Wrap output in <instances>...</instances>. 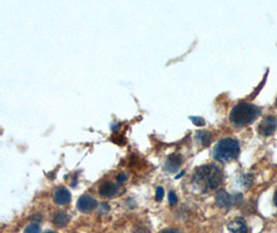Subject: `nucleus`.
I'll use <instances>...</instances> for the list:
<instances>
[{
	"label": "nucleus",
	"mask_w": 277,
	"mask_h": 233,
	"mask_svg": "<svg viewBox=\"0 0 277 233\" xmlns=\"http://www.w3.org/2000/svg\"><path fill=\"white\" fill-rule=\"evenodd\" d=\"M193 181L205 192L215 190L223 181V173L215 165H205L195 171Z\"/></svg>",
	"instance_id": "nucleus-1"
},
{
	"label": "nucleus",
	"mask_w": 277,
	"mask_h": 233,
	"mask_svg": "<svg viewBox=\"0 0 277 233\" xmlns=\"http://www.w3.org/2000/svg\"><path fill=\"white\" fill-rule=\"evenodd\" d=\"M261 114V109L253 104L240 103L231 112V121L237 127H244L254 122Z\"/></svg>",
	"instance_id": "nucleus-2"
},
{
	"label": "nucleus",
	"mask_w": 277,
	"mask_h": 233,
	"mask_svg": "<svg viewBox=\"0 0 277 233\" xmlns=\"http://www.w3.org/2000/svg\"><path fill=\"white\" fill-rule=\"evenodd\" d=\"M240 154V145L238 141L232 138H225L220 140L214 149V158L221 163L235 160Z\"/></svg>",
	"instance_id": "nucleus-3"
},
{
	"label": "nucleus",
	"mask_w": 277,
	"mask_h": 233,
	"mask_svg": "<svg viewBox=\"0 0 277 233\" xmlns=\"http://www.w3.org/2000/svg\"><path fill=\"white\" fill-rule=\"evenodd\" d=\"M242 200V195L237 194V195H230L225 191H220L216 195V202L220 207L223 208H231L234 205H237L239 202Z\"/></svg>",
	"instance_id": "nucleus-4"
},
{
	"label": "nucleus",
	"mask_w": 277,
	"mask_h": 233,
	"mask_svg": "<svg viewBox=\"0 0 277 233\" xmlns=\"http://www.w3.org/2000/svg\"><path fill=\"white\" fill-rule=\"evenodd\" d=\"M277 128V119L274 116H267L261 122L258 131L263 136H271Z\"/></svg>",
	"instance_id": "nucleus-5"
},
{
	"label": "nucleus",
	"mask_w": 277,
	"mask_h": 233,
	"mask_svg": "<svg viewBox=\"0 0 277 233\" xmlns=\"http://www.w3.org/2000/svg\"><path fill=\"white\" fill-rule=\"evenodd\" d=\"M77 207L81 213H91L97 207V201L90 195H83L78 200Z\"/></svg>",
	"instance_id": "nucleus-6"
},
{
	"label": "nucleus",
	"mask_w": 277,
	"mask_h": 233,
	"mask_svg": "<svg viewBox=\"0 0 277 233\" xmlns=\"http://www.w3.org/2000/svg\"><path fill=\"white\" fill-rule=\"evenodd\" d=\"M183 163V158L178 154H172L167 157L165 162V168L169 171V172H177L178 169L181 167Z\"/></svg>",
	"instance_id": "nucleus-7"
},
{
	"label": "nucleus",
	"mask_w": 277,
	"mask_h": 233,
	"mask_svg": "<svg viewBox=\"0 0 277 233\" xmlns=\"http://www.w3.org/2000/svg\"><path fill=\"white\" fill-rule=\"evenodd\" d=\"M119 192V187L116 183L112 182H104L101 185L99 189V193L101 196H103L105 198H111L113 196H116Z\"/></svg>",
	"instance_id": "nucleus-8"
},
{
	"label": "nucleus",
	"mask_w": 277,
	"mask_h": 233,
	"mask_svg": "<svg viewBox=\"0 0 277 233\" xmlns=\"http://www.w3.org/2000/svg\"><path fill=\"white\" fill-rule=\"evenodd\" d=\"M229 229L232 233H248V227L245 220L237 218L229 224Z\"/></svg>",
	"instance_id": "nucleus-9"
},
{
	"label": "nucleus",
	"mask_w": 277,
	"mask_h": 233,
	"mask_svg": "<svg viewBox=\"0 0 277 233\" xmlns=\"http://www.w3.org/2000/svg\"><path fill=\"white\" fill-rule=\"evenodd\" d=\"M54 201L59 205L69 203L71 201V193L66 188H59L54 194Z\"/></svg>",
	"instance_id": "nucleus-10"
},
{
	"label": "nucleus",
	"mask_w": 277,
	"mask_h": 233,
	"mask_svg": "<svg viewBox=\"0 0 277 233\" xmlns=\"http://www.w3.org/2000/svg\"><path fill=\"white\" fill-rule=\"evenodd\" d=\"M70 221V217L66 213H56L53 217V224L57 227H65Z\"/></svg>",
	"instance_id": "nucleus-11"
},
{
	"label": "nucleus",
	"mask_w": 277,
	"mask_h": 233,
	"mask_svg": "<svg viewBox=\"0 0 277 233\" xmlns=\"http://www.w3.org/2000/svg\"><path fill=\"white\" fill-rule=\"evenodd\" d=\"M196 138L197 140L203 144L204 146H207L211 143L212 140V136H211V133L207 132V131H201V132H197L196 133Z\"/></svg>",
	"instance_id": "nucleus-12"
},
{
	"label": "nucleus",
	"mask_w": 277,
	"mask_h": 233,
	"mask_svg": "<svg viewBox=\"0 0 277 233\" xmlns=\"http://www.w3.org/2000/svg\"><path fill=\"white\" fill-rule=\"evenodd\" d=\"M24 233H40V226L36 224H31L25 229Z\"/></svg>",
	"instance_id": "nucleus-13"
},
{
	"label": "nucleus",
	"mask_w": 277,
	"mask_h": 233,
	"mask_svg": "<svg viewBox=\"0 0 277 233\" xmlns=\"http://www.w3.org/2000/svg\"><path fill=\"white\" fill-rule=\"evenodd\" d=\"M190 119L193 121V124L195 126H198V127H201V126H205V120L201 118V117H195V116H191Z\"/></svg>",
	"instance_id": "nucleus-14"
},
{
	"label": "nucleus",
	"mask_w": 277,
	"mask_h": 233,
	"mask_svg": "<svg viewBox=\"0 0 277 233\" xmlns=\"http://www.w3.org/2000/svg\"><path fill=\"white\" fill-rule=\"evenodd\" d=\"M163 197H164V190H163L162 187H158L156 190V200L157 201H162Z\"/></svg>",
	"instance_id": "nucleus-15"
},
{
	"label": "nucleus",
	"mask_w": 277,
	"mask_h": 233,
	"mask_svg": "<svg viewBox=\"0 0 277 233\" xmlns=\"http://www.w3.org/2000/svg\"><path fill=\"white\" fill-rule=\"evenodd\" d=\"M168 200H169V203L170 205H174V204H177V195L174 194V192H169L168 194Z\"/></svg>",
	"instance_id": "nucleus-16"
},
{
	"label": "nucleus",
	"mask_w": 277,
	"mask_h": 233,
	"mask_svg": "<svg viewBox=\"0 0 277 233\" xmlns=\"http://www.w3.org/2000/svg\"><path fill=\"white\" fill-rule=\"evenodd\" d=\"M118 182L120 183V185H122L123 182H125V180L127 179V176H126V174H124V173H121V174H119L118 175Z\"/></svg>",
	"instance_id": "nucleus-17"
},
{
	"label": "nucleus",
	"mask_w": 277,
	"mask_h": 233,
	"mask_svg": "<svg viewBox=\"0 0 277 233\" xmlns=\"http://www.w3.org/2000/svg\"><path fill=\"white\" fill-rule=\"evenodd\" d=\"M160 233H181V232L175 229H164V230H162Z\"/></svg>",
	"instance_id": "nucleus-18"
},
{
	"label": "nucleus",
	"mask_w": 277,
	"mask_h": 233,
	"mask_svg": "<svg viewBox=\"0 0 277 233\" xmlns=\"http://www.w3.org/2000/svg\"><path fill=\"white\" fill-rule=\"evenodd\" d=\"M274 204L277 206V190L275 191V194H274Z\"/></svg>",
	"instance_id": "nucleus-19"
},
{
	"label": "nucleus",
	"mask_w": 277,
	"mask_h": 233,
	"mask_svg": "<svg viewBox=\"0 0 277 233\" xmlns=\"http://www.w3.org/2000/svg\"><path fill=\"white\" fill-rule=\"evenodd\" d=\"M45 233H56V232H53V231H47V232H45Z\"/></svg>",
	"instance_id": "nucleus-20"
},
{
	"label": "nucleus",
	"mask_w": 277,
	"mask_h": 233,
	"mask_svg": "<svg viewBox=\"0 0 277 233\" xmlns=\"http://www.w3.org/2000/svg\"><path fill=\"white\" fill-rule=\"evenodd\" d=\"M275 107H277V97H276V101H275Z\"/></svg>",
	"instance_id": "nucleus-21"
}]
</instances>
